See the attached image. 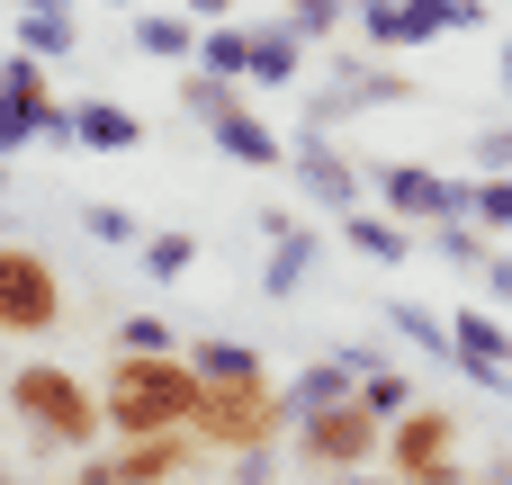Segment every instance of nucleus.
<instances>
[{
	"mask_svg": "<svg viewBox=\"0 0 512 485\" xmlns=\"http://www.w3.org/2000/svg\"><path fill=\"white\" fill-rule=\"evenodd\" d=\"M81 234H90V243H135V216L108 207V198H90V207H81Z\"/></svg>",
	"mask_w": 512,
	"mask_h": 485,
	"instance_id": "30",
	"label": "nucleus"
},
{
	"mask_svg": "<svg viewBox=\"0 0 512 485\" xmlns=\"http://www.w3.org/2000/svg\"><path fill=\"white\" fill-rule=\"evenodd\" d=\"M360 396H369V414H378V423H396V414L414 405V387H405L396 369H369V378H360Z\"/></svg>",
	"mask_w": 512,
	"mask_h": 485,
	"instance_id": "29",
	"label": "nucleus"
},
{
	"mask_svg": "<svg viewBox=\"0 0 512 485\" xmlns=\"http://www.w3.org/2000/svg\"><path fill=\"white\" fill-rule=\"evenodd\" d=\"M387 468L405 485H459V414L450 405H405L387 423Z\"/></svg>",
	"mask_w": 512,
	"mask_h": 485,
	"instance_id": "6",
	"label": "nucleus"
},
{
	"mask_svg": "<svg viewBox=\"0 0 512 485\" xmlns=\"http://www.w3.org/2000/svg\"><path fill=\"white\" fill-rule=\"evenodd\" d=\"M342 485H405V477H369V468H351V477H342Z\"/></svg>",
	"mask_w": 512,
	"mask_h": 485,
	"instance_id": "36",
	"label": "nucleus"
},
{
	"mask_svg": "<svg viewBox=\"0 0 512 485\" xmlns=\"http://www.w3.org/2000/svg\"><path fill=\"white\" fill-rule=\"evenodd\" d=\"M342 396H360V369L333 351V360H306L297 378H288V405L297 414H315V405H342Z\"/></svg>",
	"mask_w": 512,
	"mask_h": 485,
	"instance_id": "19",
	"label": "nucleus"
},
{
	"mask_svg": "<svg viewBox=\"0 0 512 485\" xmlns=\"http://www.w3.org/2000/svg\"><path fill=\"white\" fill-rule=\"evenodd\" d=\"M387 324H396L414 351H432V360L450 369V351H459V342H450V315H423V306H387Z\"/></svg>",
	"mask_w": 512,
	"mask_h": 485,
	"instance_id": "25",
	"label": "nucleus"
},
{
	"mask_svg": "<svg viewBox=\"0 0 512 485\" xmlns=\"http://www.w3.org/2000/svg\"><path fill=\"white\" fill-rule=\"evenodd\" d=\"M288 171H297V189H306L315 207H333V216H351V207H360V189H369V180H360V162H351L333 135H297V144H288Z\"/></svg>",
	"mask_w": 512,
	"mask_h": 485,
	"instance_id": "9",
	"label": "nucleus"
},
{
	"mask_svg": "<svg viewBox=\"0 0 512 485\" xmlns=\"http://www.w3.org/2000/svg\"><path fill=\"white\" fill-rule=\"evenodd\" d=\"M72 144H81V153H135L144 126H135L117 99H72Z\"/></svg>",
	"mask_w": 512,
	"mask_h": 485,
	"instance_id": "16",
	"label": "nucleus"
},
{
	"mask_svg": "<svg viewBox=\"0 0 512 485\" xmlns=\"http://www.w3.org/2000/svg\"><path fill=\"white\" fill-rule=\"evenodd\" d=\"M198 72H216V81H252V27H234V18L198 27Z\"/></svg>",
	"mask_w": 512,
	"mask_h": 485,
	"instance_id": "20",
	"label": "nucleus"
},
{
	"mask_svg": "<svg viewBox=\"0 0 512 485\" xmlns=\"http://www.w3.org/2000/svg\"><path fill=\"white\" fill-rule=\"evenodd\" d=\"M117 351H180V333H171L162 315H126V324H117Z\"/></svg>",
	"mask_w": 512,
	"mask_h": 485,
	"instance_id": "31",
	"label": "nucleus"
},
{
	"mask_svg": "<svg viewBox=\"0 0 512 485\" xmlns=\"http://www.w3.org/2000/svg\"><path fill=\"white\" fill-rule=\"evenodd\" d=\"M495 72H504V99H512V45H504V54H495Z\"/></svg>",
	"mask_w": 512,
	"mask_h": 485,
	"instance_id": "38",
	"label": "nucleus"
},
{
	"mask_svg": "<svg viewBox=\"0 0 512 485\" xmlns=\"http://www.w3.org/2000/svg\"><path fill=\"white\" fill-rule=\"evenodd\" d=\"M432 252H441V261H459V270H486L495 234H486L477 216H441V225H432Z\"/></svg>",
	"mask_w": 512,
	"mask_h": 485,
	"instance_id": "22",
	"label": "nucleus"
},
{
	"mask_svg": "<svg viewBox=\"0 0 512 485\" xmlns=\"http://www.w3.org/2000/svg\"><path fill=\"white\" fill-rule=\"evenodd\" d=\"M108 468H117V485H171L180 468H189V432H153V441H126Z\"/></svg>",
	"mask_w": 512,
	"mask_h": 485,
	"instance_id": "14",
	"label": "nucleus"
},
{
	"mask_svg": "<svg viewBox=\"0 0 512 485\" xmlns=\"http://www.w3.org/2000/svg\"><path fill=\"white\" fill-rule=\"evenodd\" d=\"M477 189H468V216L495 234V243H512V171H468Z\"/></svg>",
	"mask_w": 512,
	"mask_h": 485,
	"instance_id": "21",
	"label": "nucleus"
},
{
	"mask_svg": "<svg viewBox=\"0 0 512 485\" xmlns=\"http://www.w3.org/2000/svg\"><path fill=\"white\" fill-rule=\"evenodd\" d=\"M189 369H198L207 387H252V378H261V351L234 342V333H207V342H189Z\"/></svg>",
	"mask_w": 512,
	"mask_h": 485,
	"instance_id": "18",
	"label": "nucleus"
},
{
	"mask_svg": "<svg viewBox=\"0 0 512 485\" xmlns=\"http://www.w3.org/2000/svg\"><path fill=\"white\" fill-rule=\"evenodd\" d=\"M189 432H198L207 450L243 459V450H279V441L297 432V405H288V387H270V378H252V387H207V405H198Z\"/></svg>",
	"mask_w": 512,
	"mask_h": 485,
	"instance_id": "3",
	"label": "nucleus"
},
{
	"mask_svg": "<svg viewBox=\"0 0 512 485\" xmlns=\"http://www.w3.org/2000/svg\"><path fill=\"white\" fill-rule=\"evenodd\" d=\"M342 243H351L360 261L396 270V261L414 252V225H405V216H387V207H351V216H342Z\"/></svg>",
	"mask_w": 512,
	"mask_h": 485,
	"instance_id": "13",
	"label": "nucleus"
},
{
	"mask_svg": "<svg viewBox=\"0 0 512 485\" xmlns=\"http://www.w3.org/2000/svg\"><path fill=\"white\" fill-rule=\"evenodd\" d=\"M369 189H378L387 216H405V225H441V216H468V189H477V180L432 171V162H378Z\"/></svg>",
	"mask_w": 512,
	"mask_h": 485,
	"instance_id": "7",
	"label": "nucleus"
},
{
	"mask_svg": "<svg viewBox=\"0 0 512 485\" xmlns=\"http://www.w3.org/2000/svg\"><path fill=\"white\" fill-rule=\"evenodd\" d=\"M9 414H18L45 450H99V432H108L99 387H81V378H72V369H54V360L9 369Z\"/></svg>",
	"mask_w": 512,
	"mask_h": 485,
	"instance_id": "2",
	"label": "nucleus"
},
{
	"mask_svg": "<svg viewBox=\"0 0 512 485\" xmlns=\"http://www.w3.org/2000/svg\"><path fill=\"white\" fill-rule=\"evenodd\" d=\"M477 279H486V297H495V306H512V243L486 252V270H477Z\"/></svg>",
	"mask_w": 512,
	"mask_h": 485,
	"instance_id": "33",
	"label": "nucleus"
},
{
	"mask_svg": "<svg viewBox=\"0 0 512 485\" xmlns=\"http://www.w3.org/2000/svg\"><path fill=\"white\" fill-rule=\"evenodd\" d=\"M9 9H63V0H9Z\"/></svg>",
	"mask_w": 512,
	"mask_h": 485,
	"instance_id": "39",
	"label": "nucleus"
},
{
	"mask_svg": "<svg viewBox=\"0 0 512 485\" xmlns=\"http://www.w3.org/2000/svg\"><path fill=\"white\" fill-rule=\"evenodd\" d=\"M306 36H297V18H270V27H252V81L261 90H297V72H306Z\"/></svg>",
	"mask_w": 512,
	"mask_h": 485,
	"instance_id": "12",
	"label": "nucleus"
},
{
	"mask_svg": "<svg viewBox=\"0 0 512 485\" xmlns=\"http://www.w3.org/2000/svg\"><path fill=\"white\" fill-rule=\"evenodd\" d=\"M18 45L54 63V54H72V18L63 9H18Z\"/></svg>",
	"mask_w": 512,
	"mask_h": 485,
	"instance_id": "26",
	"label": "nucleus"
},
{
	"mask_svg": "<svg viewBox=\"0 0 512 485\" xmlns=\"http://www.w3.org/2000/svg\"><path fill=\"white\" fill-rule=\"evenodd\" d=\"M135 18V54L153 63H198V18L189 9H126Z\"/></svg>",
	"mask_w": 512,
	"mask_h": 485,
	"instance_id": "15",
	"label": "nucleus"
},
{
	"mask_svg": "<svg viewBox=\"0 0 512 485\" xmlns=\"http://www.w3.org/2000/svg\"><path fill=\"white\" fill-rule=\"evenodd\" d=\"M234 90H243V81H216V72H198V63H189V81H180V108L207 126V117H225V108H234Z\"/></svg>",
	"mask_w": 512,
	"mask_h": 485,
	"instance_id": "27",
	"label": "nucleus"
},
{
	"mask_svg": "<svg viewBox=\"0 0 512 485\" xmlns=\"http://www.w3.org/2000/svg\"><path fill=\"white\" fill-rule=\"evenodd\" d=\"M198 270V234H144V279H189Z\"/></svg>",
	"mask_w": 512,
	"mask_h": 485,
	"instance_id": "24",
	"label": "nucleus"
},
{
	"mask_svg": "<svg viewBox=\"0 0 512 485\" xmlns=\"http://www.w3.org/2000/svg\"><path fill=\"white\" fill-rule=\"evenodd\" d=\"M297 468H324V477H351V468H369L378 459V441H387V423L369 414V396H342V405H315V414H297Z\"/></svg>",
	"mask_w": 512,
	"mask_h": 485,
	"instance_id": "4",
	"label": "nucleus"
},
{
	"mask_svg": "<svg viewBox=\"0 0 512 485\" xmlns=\"http://www.w3.org/2000/svg\"><path fill=\"white\" fill-rule=\"evenodd\" d=\"M54 324H63V279H54V261H45L36 243H9V234H0V333L36 342V333H54Z\"/></svg>",
	"mask_w": 512,
	"mask_h": 485,
	"instance_id": "5",
	"label": "nucleus"
},
{
	"mask_svg": "<svg viewBox=\"0 0 512 485\" xmlns=\"http://www.w3.org/2000/svg\"><path fill=\"white\" fill-rule=\"evenodd\" d=\"M0 485H18V477H9V468H0Z\"/></svg>",
	"mask_w": 512,
	"mask_h": 485,
	"instance_id": "41",
	"label": "nucleus"
},
{
	"mask_svg": "<svg viewBox=\"0 0 512 485\" xmlns=\"http://www.w3.org/2000/svg\"><path fill=\"white\" fill-rule=\"evenodd\" d=\"M108 9H144V0H108Z\"/></svg>",
	"mask_w": 512,
	"mask_h": 485,
	"instance_id": "40",
	"label": "nucleus"
},
{
	"mask_svg": "<svg viewBox=\"0 0 512 485\" xmlns=\"http://www.w3.org/2000/svg\"><path fill=\"white\" fill-rule=\"evenodd\" d=\"M0 117L18 126V135H54V144H72V99H54V81H45V54H9L0 63Z\"/></svg>",
	"mask_w": 512,
	"mask_h": 485,
	"instance_id": "8",
	"label": "nucleus"
},
{
	"mask_svg": "<svg viewBox=\"0 0 512 485\" xmlns=\"http://www.w3.org/2000/svg\"><path fill=\"white\" fill-rule=\"evenodd\" d=\"M306 279H315V234H306V225H279V234H270V270H261V297L288 306Z\"/></svg>",
	"mask_w": 512,
	"mask_h": 485,
	"instance_id": "17",
	"label": "nucleus"
},
{
	"mask_svg": "<svg viewBox=\"0 0 512 485\" xmlns=\"http://www.w3.org/2000/svg\"><path fill=\"white\" fill-rule=\"evenodd\" d=\"M351 9H360V0H288V18H297L306 45H324L333 27H351Z\"/></svg>",
	"mask_w": 512,
	"mask_h": 485,
	"instance_id": "28",
	"label": "nucleus"
},
{
	"mask_svg": "<svg viewBox=\"0 0 512 485\" xmlns=\"http://www.w3.org/2000/svg\"><path fill=\"white\" fill-rule=\"evenodd\" d=\"M207 135H216V153H225V162H243V171H288L279 126H270V117H252L243 99H234L225 117H207Z\"/></svg>",
	"mask_w": 512,
	"mask_h": 485,
	"instance_id": "11",
	"label": "nucleus"
},
{
	"mask_svg": "<svg viewBox=\"0 0 512 485\" xmlns=\"http://www.w3.org/2000/svg\"><path fill=\"white\" fill-rule=\"evenodd\" d=\"M396 99H414V81H405V72H378V63H342V72L315 90V117L333 126V117H351V108H396Z\"/></svg>",
	"mask_w": 512,
	"mask_h": 485,
	"instance_id": "10",
	"label": "nucleus"
},
{
	"mask_svg": "<svg viewBox=\"0 0 512 485\" xmlns=\"http://www.w3.org/2000/svg\"><path fill=\"white\" fill-rule=\"evenodd\" d=\"M99 405H108V432L117 441H153V432H189L198 423L207 378L189 369V351H117Z\"/></svg>",
	"mask_w": 512,
	"mask_h": 485,
	"instance_id": "1",
	"label": "nucleus"
},
{
	"mask_svg": "<svg viewBox=\"0 0 512 485\" xmlns=\"http://www.w3.org/2000/svg\"><path fill=\"white\" fill-rule=\"evenodd\" d=\"M468 171H512V126H486L468 144Z\"/></svg>",
	"mask_w": 512,
	"mask_h": 485,
	"instance_id": "32",
	"label": "nucleus"
},
{
	"mask_svg": "<svg viewBox=\"0 0 512 485\" xmlns=\"http://www.w3.org/2000/svg\"><path fill=\"white\" fill-rule=\"evenodd\" d=\"M486 27V0H441V36H477Z\"/></svg>",
	"mask_w": 512,
	"mask_h": 485,
	"instance_id": "34",
	"label": "nucleus"
},
{
	"mask_svg": "<svg viewBox=\"0 0 512 485\" xmlns=\"http://www.w3.org/2000/svg\"><path fill=\"white\" fill-rule=\"evenodd\" d=\"M180 9H189L198 27H216V18H234V0H180Z\"/></svg>",
	"mask_w": 512,
	"mask_h": 485,
	"instance_id": "35",
	"label": "nucleus"
},
{
	"mask_svg": "<svg viewBox=\"0 0 512 485\" xmlns=\"http://www.w3.org/2000/svg\"><path fill=\"white\" fill-rule=\"evenodd\" d=\"M18 144H27V135H18V126H9V117H0V153H18Z\"/></svg>",
	"mask_w": 512,
	"mask_h": 485,
	"instance_id": "37",
	"label": "nucleus"
},
{
	"mask_svg": "<svg viewBox=\"0 0 512 485\" xmlns=\"http://www.w3.org/2000/svg\"><path fill=\"white\" fill-rule=\"evenodd\" d=\"M351 27L378 45V54H414V27H405V0H360L351 9Z\"/></svg>",
	"mask_w": 512,
	"mask_h": 485,
	"instance_id": "23",
	"label": "nucleus"
}]
</instances>
